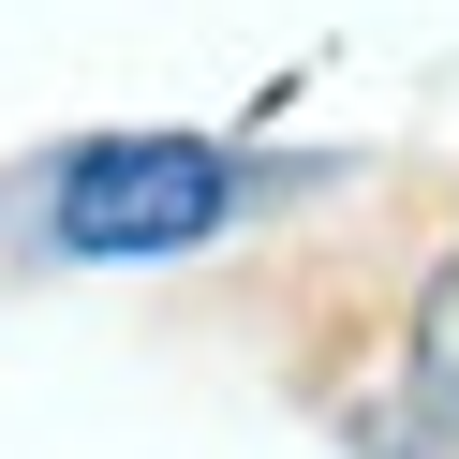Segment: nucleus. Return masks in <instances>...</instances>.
<instances>
[{"label": "nucleus", "mask_w": 459, "mask_h": 459, "mask_svg": "<svg viewBox=\"0 0 459 459\" xmlns=\"http://www.w3.org/2000/svg\"><path fill=\"white\" fill-rule=\"evenodd\" d=\"M252 208V163L222 134H74L45 178V252L60 267H178Z\"/></svg>", "instance_id": "nucleus-1"}, {"label": "nucleus", "mask_w": 459, "mask_h": 459, "mask_svg": "<svg viewBox=\"0 0 459 459\" xmlns=\"http://www.w3.org/2000/svg\"><path fill=\"white\" fill-rule=\"evenodd\" d=\"M400 445L459 459V252L429 267V297H415V341H400Z\"/></svg>", "instance_id": "nucleus-2"}]
</instances>
